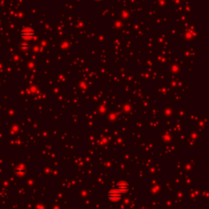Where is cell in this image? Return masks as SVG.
Returning a JSON list of instances; mask_svg holds the SVG:
<instances>
[{"label":"cell","mask_w":209,"mask_h":209,"mask_svg":"<svg viewBox=\"0 0 209 209\" xmlns=\"http://www.w3.org/2000/svg\"><path fill=\"white\" fill-rule=\"evenodd\" d=\"M122 197V193H120L119 191L117 189H114V190H111L108 194V198H110V201H113V202H117Z\"/></svg>","instance_id":"obj_1"}]
</instances>
